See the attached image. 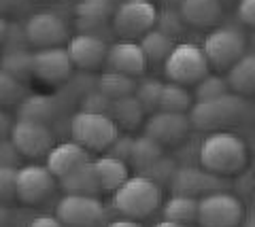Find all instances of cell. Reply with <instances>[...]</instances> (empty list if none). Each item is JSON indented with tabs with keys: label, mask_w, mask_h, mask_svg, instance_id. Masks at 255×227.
Returning a JSON list of instances; mask_svg holds the SVG:
<instances>
[{
	"label": "cell",
	"mask_w": 255,
	"mask_h": 227,
	"mask_svg": "<svg viewBox=\"0 0 255 227\" xmlns=\"http://www.w3.org/2000/svg\"><path fill=\"white\" fill-rule=\"evenodd\" d=\"M157 21V9L151 0H126L117 4L113 15V32L124 41L145 36Z\"/></svg>",
	"instance_id": "obj_7"
},
{
	"label": "cell",
	"mask_w": 255,
	"mask_h": 227,
	"mask_svg": "<svg viewBox=\"0 0 255 227\" xmlns=\"http://www.w3.org/2000/svg\"><path fill=\"white\" fill-rule=\"evenodd\" d=\"M113 2H115V4H122V2H126V0H113Z\"/></svg>",
	"instance_id": "obj_48"
},
{
	"label": "cell",
	"mask_w": 255,
	"mask_h": 227,
	"mask_svg": "<svg viewBox=\"0 0 255 227\" xmlns=\"http://www.w3.org/2000/svg\"><path fill=\"white\" fill-rule=\"evenodd\" d=\"M115 210L128 219H145L159 208V185L149 176H130L113 191Z\"/></svg>",
	"instance_id": "obj_2"
},
{
	"label": "cell",
	"mask_w": 255,
	"mask_h": 227,
	"mask_svg": "<svg viewBox=\"0 0 255 227\" xmlns=\"http://www.w3.org/2000/svg\"><path fill=\"white\" fill-rule=\"evenodd\" d=\"M117 4L113 0H81L75 6V15L77 19H100V21H109L113 19Z\"/></svg>",
	"instance_id": "obj_31"
},
{
	"label": "cell",
	"mask_w": 255,
	"mask_h": 227,
	"mask_svg": "<svg viewBox=\"0 0 255 227\" xmlns=\"http://www.w3.org/2000/svg\"><path fill=\"white\" fill-rule=\"evenodd\" d=\"M164 157V145L155 140L153 136L142 134L138 138H134L132 155H130V166L145 172L149 166H153L157 159Z\"/></svg>",
	"instance_id": "obj_24"
},
{
	"label": "cell",
	"mask_w": 255,
	"mask_h": 227,
	"mask_svg": "<svg viewBox=\"0 0 255 227\" xmlns=\"http://www.w3.org/2000/svg\"><path fill=\"white\" fill-rule=\"evenodd\" d=\"M245 227H255V215H253V217H249V219H247Z\"/></svg>",
	"instance_id": "obj_46"
},
{
	"label": "cell",
	"mask_w": 255,
	"mask_h": 227,
	"mask_svg": "<svg viewBox=\"0 0 255 227\" xmlns=\"http://www.w3.org/2000/svg\"><path fill=\"white\" fill-rule=\"evenodd\" d=\"M23 93H26V89L21 85V79L0 68V104L6 106V104L21 102Z\"/></svg>",
	"instance_id": "obj_34"
},
{
	"label": "cell",
	"mask_w": 255,
	"mask_h": 227,
	"mask_svg": "<svg viewBox=\"0 0 255 227\" xmlns=\"http://www.w3.org/2000/svg\"><path fill=\"white\" fill-rule=\"evenodd\" d=\"M19 159H21V153H19V149L15 147L13 140L0 138V166L19 168Z\"/></svg>",
	"instance_id": "obj_39"
},
{
	"label": "cell",
	"mask_w": 255,
	"mask_h": 227,
	"mask_svg": "<svg viewBox=\"0 0 255 227\" xmlns=\"http://www.w3.org/2000/svg\"><path fill=\"white\" fill-rule=\"evenodd\" d=\"M111 117H113V121L119 128L134 130L145 119V108H142V104L132 93V96H124V98L113 100V104H111Z\"/></svg>",
	"instance_id": "obj_23"
},
{
	"label": "cell",
	"mask_w": 255,
	"mask_h": 227,
	"mask_svg": "<svg viewBox=\"0 0 255 227\" xmlns=\"http://www.w3.org/2000/svg\"><path fill=\"white\" fill-rule=\"evenodd\" d=\"M17 170L13 166H0V202L17 198Z\"/></svg>",
	"instance_id": "obj_35"
},
{
	"label": "cell",
	"mask_w": 255,
	"mask_h": 227,
	"mask_svg": "<svg viewBox=\"0 0 255 227\" xmlns=\"http://www.w3.org/2000/svg\"><path fill=\"white\" fill-rule=\"evenodd\" d=\"M60 187L66 193H81V195H96L102 191L100 187V178H98V170L96 163L90 159L83 166H79L73 170L70 174L60 178Z\"/></svg>",
	"instance_id": "obj_20"
},
{
	"label": "cell",
	"mask_w": 255,
	"mask_h": 227,
	"mask_svg": "<svg viewBox=\"0 0 255 227\" xmlns=\"http://www.w3.org/2000/svg\"><path fill=\"white\" fill-rule=\"evenodd\" d=\"M153 227H191L189 223H177V221H168V219H164V221L155 223Z\"/></svg>",
	"instance_id": "obj_44"
},
{
	"label": "cell",
	"mask_w": 255,
	"mask_h": 227,
	"mask_svg": "<svg viewBox=\"0 0 255 227\" xmlns=\"http://www.w3.org/2000/svg\"><path fill=\"white\" fill-rule=\"evenodd\" d=\"M162 87L164 83L153 79V76H147V79L136 81V89H134V96L142 104L145 113H155L159 108V96H162Z\"/></svg>",
	"instance_id": "obj_32"
},
{
	"label": "cell",
	"mask_w": 255,
	"mask_h": 227,
	"mask_svg": "<svg viewBox=\"0 0 255 227\" xmlns=\"http://www.w3.org/2000/svg\"><path fill=\"white\" fill-rule=\"evenodd\" d=\"M155 23H159V28L157 30H162V32H166V34H177L179 30H181V26L185 21H183V17H181V13L179 11H172V9H166V11H162V13H157V21Z\"/></svg>",
	"instance_id": "obj_37"
},
{
	"label": "cell",
	"mask_w": 255,
	"mask_h": 227,
	"mask_svg": "<svg viewBox=\"0 0 255 227\" xmlns=\"http://www.w3.org/2000/svg\"><path fill=\"white\" fill-rule=\"evenodd\" d=\"M96 170H98V178H100V187L102 191H117L128 178V161L117 159L113 155H102L94 161Z\"/></svg>",
	"instance_id": "obj_22"
},
{
	"label": "cell",
	"mask_w": 255,
	"mask_h": 227,
	"mask_svg": "<svg viewBox=\"0 0 255 227\" xmlns=\"http://www.w3.org/2000/svg\"><path fill=\"white\" fill-rule=\"evenodd\" d=\"M70 136L87 151H107L119 136V125L111 115L79 111L70 119Z\"/></svg>",
	"instance_id": "obj_3"
},
{
	"label": "cell",
	"mask_w": 255,
	"mask_h": 227,
	"mask_svg": "<svg viewBox=\"0 0 255 227\" xmlns=\"http://www.w3.org/2000/svg\"><path fill=\"white\" fill-rule=\"evenodd\" d=\"M111 104H113V100H111L109 96H105V93L98 89V91H90V93H85V96H83V100H81V111L111 115Z\"/></svg>",
	"instance_id": "obj_36"
},
{
	"label": "cell",
	"mask_w": 255,
	"mask_h": 227,
	"mask_svg": "<svg viewBox=\"0 0 255 227\" xmlns=\"http://www.w3.org/2000/svg\"><path fill=\"white\" fill-rule=\"evenodd\" d=\"M245 100L238 93H226L215 100H204V102H194L189 108V121L196 130L217 132L228 123L238 121V117L245 113Z\"/></svg>",
	"instance_id": "obj_4"
},
{
	"label": "cell",
	"mask_w": 255,
	"mask_h": 227,
	"mask_svg": "<svg viewBox=\"0 0 255 227\" xmlns=\"http://www.w3.org/2000/svg\"><path fill=\"white\" fill-rule=\"evenodd\" d=\"M179 13L185 23L196 28H209L217 23L223 13L221 0H183L179 4Z\"/></svg>",
	"instance_id": "obj_19"
},
{
	"label": "cell",
	"mask_w": 255,
	"mask_h": 227,
	"mask_svg": "<svg viewBox=\"0 0 255 227\" xmlns=\"http://www.w3.org/2000/svg\"><path fill=\"white\" fill-rule=\"evenodd\" d=\"M73 60L64 47H45L32 53V76L45 83H60L73 73Z\"/></svg>",
	"instance_id": "obj_12"
},
{
	"label": "cell",
	"mask_w": 255,
	"mask_h": 227,
	"mask_svg": "<svg viewBox=\"0 0 255 227\" xmlns=\"http://www.w3.org/2000/svg\"><path fill=\"white\" fill-rule=\"evenodd\" d=\"M194 106L191 102V93L187 91L185 85L181 83H164L162 96H159V108L157 111H172V113H189Z\"/></svg>",
	"instance_id": "obj_27"
},
{
	"label": "cell",
	"mask_w": 255,
	"mask_h": 227,
	"mask_svg": "<svg viewBox=\"0 0 255 227\" xmlns=\"http://www.w3.org/2000/svg\"><path fill=\"white\" fill-rule=\"evenodd\" d=\"M191 130V121L187 113L172 111H155L145 121V134L153 136L162 145H174L187 136Z\"/></svg>",
	"instance_id": "obj_15"
},
{
	"label": "cell",
	"mask_w": 255,
	"mask_h": 227,
	"mask_svg": "<svg viewBox=\"0 0 255 227\" xmlns=\"http://www.w3.org/2000/svg\"><path fill=\"white\" fill-rule=\"evenodd\" d=\"M55 217L66 227H100L105 223L107 210L96 195L66 193L60 200Z\"/></svg>",
	"instance_id": "obj_9"
},
{
	"label": "cell",
	"mask_w": 255,
	"mask_h": 227,
	"mask_svg": "<svg viewBox=\"0 0 255 227\" xmlns=\"http://www.w3.org/2000/svg\"><path fill=\"white\" fill-rule=\"evenodd\" d=\"M53 113H55V104L47 96H28L19 104V119L47 123L53 117Z\"/></svg>",
	"instance_id": "obj_29"
},
{
	"label": "cell",
	"mask_w": 255,
	"mask_h": 227,
	"mask_svg": "<svg viewBox=\"0 0 255 227\" xmlns=\"http://www.w3.org/2000/svg\"><path fill=\"white\" fill-rule=\"evenodd\" d=\"M107 227H142L136 219H128V217H124V219H115V221H111Z\"/></svg>",
	"instance_id": "obj_42"
},
{
	"label": "cell",
	"mask_w": 255,
	"mask_h": 227,
	"mask_svg": "<svg viewBox=\"0 0 255 227\" xmlns=\"http://www.w3.org/2000/svg\"><path fill=\"white\" fill-rule=\"evenodd\" d=\"M26 30V38L28 45L45 49V47H60L62 43L68 41V28L60 15L49 13V11H41L30 15L28 21L23 23Z\"/></svg>",
	"instance_id": "obj_10"
},
{
	"label": "cell",
	"mask_w": 255,
	"mask_h": 227,
	"mask_svg": "<svg viewBox=\"0 0 255 227\" xmlns=\"http://www.w3.org/2000/svg\"><path fill=\"white\" fill-rule=\"evenodd\" d=\"M238 17L247 26L255 28V0H241L238 2Z\"/></svg>",
	"instance_id": "obj_40"
},
{
	"label": "cell",
	"mask_w": 255,
	"mask_h": 227,
	"mask_svg": "<svg viewBox=\"0 0 255 227\" xmlns=\"http://www.w3.org/2000/svg\"><path fill=\"white\" fill-rule=\"evenodd\" d=\"M230 93V85L228 79H223L219 75H206L204 79H200L196 83L194 89V98L196 102H204V100H215Z\"/></svg>",
	"instance_id": "obj_33"
},
{
	"label": "cell",
	"mask_w": 255,
	"mask_h": 227,
	"mask_svg": "<svg viewBox=\"0 0 255 227\" xmlns=\"http://www.w3.org/2000/svg\"><path fill=\"white\" fill-rule=\"evenodd\" d=\"M98 89L111 100H117L124 96H132L134 89H136V81L130 75L117 73V70H107L98 81Z\"/></svg>",
	"instance_id": "obj_28"
},
{
	"label": "cell",
	"mask_w": 255,
	"mask_h": 227,
	"mask_svg": "<svg viewBox=\"0 0 255 227\" xmlns=\"http://www.w3.org/2000/svg\"><path fill=\"white\" fill-rule=\"evenodd\" d=\"M0 68L11 73L17 79H26L32 75V53L26 47L19 49H4V53L0 56Z\"/></svg>",
	"instance_id": "obj_30"
},
{
	"label": "cell",
	"mask_w": 255,
	"mask_h": 227,
	"mask_svg": "<svg viewBox=\"0 0 255 227\" xmlns=\"http://www.w3.org/2000/svg\"><path fill=\"white\" fill-rule=\"evenodd\" d=\"M200 166L213 174L232 176L238 174L249 159V151L241 136L232 132H211L200 145Z\"/></svg>",
	"instance_id": "obj_1"
},
{
	"label": "cell",
	"mask_w": 255,
	"mask_h": 227,
	"mask_svg": "<svg viewBox=\"0 0 255 227\" xmlns=\"http://www.w3.org/2000/svg\"><path fill=\"white\" fill-rule=\"evenodd\" d=\"M90 161V151L79 143H62L55 145L49 153H47V168L51 170V174L55 178H64L70 174L79 166Z\"/></svg>",
	"instance_id": "obj_18"
},
{
	"label": "cell",
	"mask_w": 255,
	"mask_h": 227,
	"mask_svg": "<svg viewBox=\"0 0 255 227\" xmlns=\"http://www.w3.org/2000/svg\"><path fill=\"white\" fill-rule=\"evenodd\" d=\"M149 64V60L142 51L140 43L134 41H117L113 45H109L107 62L105 66L109 70H117V73L130 75V76H140L145 73V68Z\"/></svg>",
	"instance_id": "obj_17"
},
{
	"label": "cell",
	"mask_w": 255,
	"mask_h": 227,
	"mask_svg": "<svg viewBox=\"0 0 255 227\" xmlns=\"http://www.w3.org/2000/svg\"><path fill=\"white\" fill-rule=\"evenodd\" d=\"M66 49H68V56L77 68L94 70L107 62L109 45H107L105 38H100V36L79 32L73 38H68Z\"/></svg>",
	"instance_id": "obj_16"
},
{
	"label": "cell",
	"mask_w": 255,
	"mask_h": 227,
	"mask_svg": "<svg viewBox=\"0 0 255 227\" xmlns=\"http://www.w3.org/2000/svg\"><path fill=\"white\" fill-rule=\"evenodd\" d=\"M228 85L238 96H255V53H245L228 70Z\"/></svg>",
	"instance_id": "obj_21"
},
{
	"label": "cell",
	"mask_w": 255,
	"mask_h": 227,
	"mask_svg": "<svg viewBox=\"0 0 255 227\" xmlns=\"http://www.w3.org/2000/svg\"><path fill=\"white\" fill-rule=\"evenodd\" d=\"M140 47L145 51V56L149 62H166L168 56L172 53V49L177 47L174 38L170 34L162 32V30H149L145 36H140Z\"/></svg>",
	"instance_id": "obj_26"
},
{
	"label": "cell",
	"mask_w": 255,
	"mask_h": 227,
	"mask_svg": "<svg viewBox=\"0 0 255 227\" xmlns=\"http://www.w3.org/2000/svg\"><path fill=\"white\" fill-rule=\"evenodd\" d=\"M221 2H226V0H221Z\"/></svg>",
	"instance_id": "obj_49"
},
{
	"label": "cell",
	"mask_w": 255,
	"mask_h": 227,
	"mask_svg": "<svg viewBox=\"0 0 255 227\" xmlns=\"http://www.w3.org/2000/svg\"><path fill=\"white\" fill-rule=\"evenodd\" d=\"M55 189V176L47 166H23L17 170V198L26 204H36L49 198Z\"/></svg>",
	"instance_id": "obj_14"
},
{
	"label": "cell",
	"mask_w": 255,
	"mask_h": 227,
	"mask_svg": "<svg viewBox=\"0 0 255 227\" xmlns=\"http://www.w3.org/2000/svg\"><path fill=\"white\" fill-rule=\"evenodd\" d=\"M162 215H164V219H168V221L189 223V225L196 223L198 221V198L174 193L164 204Z\"/></svg>",
	"instance_id": "obj_25"
},
{
	"label": "cell",
	"mask_w": 255,
	"mask_h": 227,
	"mask_svg": "<svg viewBox=\"0 0 255 227\" xmlns=\"http://www.w3.org/2000/svg\"><path fill=\"white\" fill-rule=\"evenodd\" d=\"M202 49L213 68L230 70L247 53V38L234 26H219L206 34Z\"/></svg>",
	"instance_id": "obj_6"
},
{
	"label": "cell",
	"mask_w": 255,
	"mask_h": 227,
	"mask_svg": "<svg viewBox=\"0 0 255 227\" xmlns=\"http://www.w3.org/2000/svg\"><path fill=\"white\" fill-rule=\"evenodd\" d=\"M243 204L228 191H213L198 200V225L200 227H238L243 221Z\"/></svg>",
	"instance_id": "obj_8"
},
{
	"label": "cell",
	"mask_w": 255,
	"mask_h": 227,
	"mask_svg": "<svg viewBox=\"0 0 255 227\" xmlns=\"http://www.w3.org/2000/svg\"><path fill=\"white\" fill-rule=\"evenodd\" d=\"M28 227H66L58 217H36L32 219Z\"/></svg>",
	"instance_id": "obj_41"
},
{
	"label": "cell",
	"mask_w": 255,
	"mask_h": 227,
	"mask_svg": "<svg viewBox=\"0 0 255 227\" xmlns=\"http://www.w3.org/2000/svg\"><path fill=\"white\" fill-rule=\"evenodd\" d=\"M9 28H11V23L6 21L2 15H0V45H4L6 36H9Z\"/></svg>",
	"instance_id": "obj_43"
},
{
	"label": "cell",
	"mask_w": 255,
	"mask_h": 227,
	"mask_svg": "<svg viewBox=\"0 0 255 227\" xmlns=\"http://www.w3.org/2000/svg\"><path fill=\"white\" fill-rule=\"evenodd\" d=\"M6 132H9V119H6L4 113H0V138H2Z\"/></svg>",
	"instance_id": "obj_45"
},
{
	"label": "cell",
	"mask_w": 255,
	"mask_h": 227,
	"mask_svg": "<svg viewBox=\"0 0 255 227\" xmlns=\"http://www.w3.org/2000/svg\"><path fill=\"white\" fill-rule=\"evenodd\" d=\"M168 2H174V4H181L183 0H168Z\"/></svg>",
	"instance_id": "obj_47"
},
{
	"label": "cell",
	"mask_w": 255,
	"mask_h": 227,
	"mask_svg": "<svg viewBox=\"0 0 255 227\" xmlns=\"http://www.w3.org/2000/svg\"><path fill=\"white\" fill-rule=\"evenodd\" d=\"M132 147H134V138L128 136V134H119L111 147L107 149V155H113L117 159H124V161H130V155H132Z\"/></svg>",
	"instance_id": "obj_38"
},
{
	"label": "cell",
	"mask_w": 255,
	"mask_h": 227,
	"mask_svg": "<svg viewBox=\"0 0 255 227\" xmlns=\"http://www.w3.org/2000/svg\"><path fill=\"white\" fill-rule=\"evenodd\" d=\"M172 191L181 195H191V198L200 200L202 195L219 191L223 185V176L213 174L206 168H196V166H183L174 170L172 176Z\"/></svg>",
	"instance_id": "obj_13"
},
{
	"label": "cell",
	"mask_w": 255,
	"mask_h": 227,
	"mask_svg": "<svg viewBox=\"0 0 255 227\" xmlns=\"http://www.w3.org/2000/svg\"><path fill=\"white\" fill-rule=\"evenodd\" d=\"M211 70L202 47L194 43H179L164 62V73L170 81L181 85H196Z\"/></svg>",
	"instance_id": "obj_5"
},
{
	"label": "cell",
	"mask_w": 255,
	"mask_h": 227,
	"mask_svg": "<svg viewBox=\"0 0 255 227\" xmlns=\"http://www.w3.org/2000/svg\"><path fill=\"white\" fill-rule=\"evenodd\" d=\"M11 140L19 149V153L26 155V157H43V155L47 157V153L55 147L49 125L30 119H19L13 125Z\"/></svg>",
	"instance_id": "obj_11"
}]
</instances>
